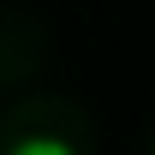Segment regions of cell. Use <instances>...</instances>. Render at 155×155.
<instances>
[{
  "instance_id": "cell-1",
  "label": "cell",
  "mask_w": 155,
  "mask_h": 155,
  "mask_svg": "<svg viewBox=\"0 0 155 155\" xmlns=\"http://www.w3.org/2000/svg\"><path fill=\"white\" fill-rule=\"evenodd\" d=\"M12 155H72V143H60V137H18Z\"/></svg>"
}]
</instances>
